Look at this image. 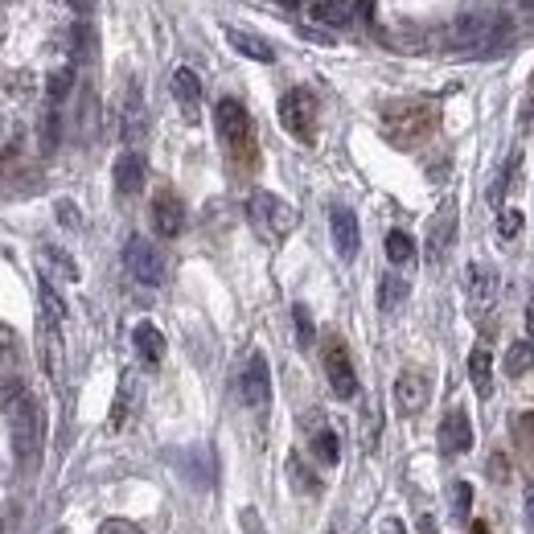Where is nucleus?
Segmentation results:
<instances>
[{"mask_svg":"<svg viewBox=\"0 0 534 534\" xmlns=\"http://www.w3.org/2000/svg\"><path fill=\"white\" fill-rule=\"evenodd\" d=\"M510 37H514V21H510L506 13H464V17H456L453 29H448L453 50H472V53L501 50Z\"/></svg>","mask_w":534,"mask_h":534,"instance_id":"nucleus-1","label":"nucleus"},{"mask_svg":"<svg viewBox=\"0 0 534 534\" xmlns=\"http://www.w3.org/2000/svg\"><path fill=\"white\" fill-rule=\"evenodd\" d=\"M383 132L391 136L395 148H415L436 132V107L424 99H403L383 111Z\"/></svg>","mask_w":534,"mask_h":534,"instance_id":"nucleus-2","label":"nucleus"},{"mask_svg":"<svg viewBox=\"0 0 534 534\" xmlns=\"http://www.w3.org/2000/svg\"><path fill=\"white\" fill-rule=\"evenodd\" d=\"M214 124H218V136H223V148L231 152V160L239 169H251L255 165V124H251L247 107L239 99H218L214 107Z\"/></svg>","mask_w":534,"mask_h":534,"instance_id":"nucleus-3","label":"nucleus"},{"mask_svg":"<svg viewBox=\"0 0 534 534\" xmlns=\"http://www.w3.org/2000/svg\"><path fill=\"white\" fill-rule=\"evenodd\" d=\"M9 419H13V453L25 469H33L42 461L45 448V411L33 395H21L17 403H9Z\"/></svg>","mask_w":534,"mask_h":534,"instance_id":"nucleus-4","label":"nucleus"},{"mask_svg":"<svg viewBox=\"0 0 534 534\" xmlns=\"http://www.w3.org/2000/svg\"><path fill=\"white\" fill-rule=\"evenodd\" d=\"M251 223L259 226V231L267 234V239H284V234L296 231V223H300V214H296V205H288L284 197L267 194V189H259V194H251Z\"/></svg>","mask_w":534,"mask_h":534,"instance_id":"nucleus-5","label":"nucleus"},{"mask_svg":"<svg viewBox=\"0 0 534 534\" xmlns=\"http://www.w3.org/2000/svg\"><path fill=\"white\" fill-rule=\"evenodd\" d=\"M280 124H284V132L296 136L300 144L317 140V99H312V91L292 87L284 99H280Z\"/></svg>","mask_w":534,"mask_h":534,"instance_id":"nucleus-6","label":"nucleus"},{"mask_svg":"<svg viewBox=\"0 0 534 534\" xmlns=\"http://www.w3.org/2000/svg\"><path fill=\"white\" fill-rule=\"evenodd\" d=\"M124 267L128 276L144 288H160L165 284V255H160L157 243H148L144 234H132L124 247Z\"/></svg>","mask_w":534,"mask_h":534,"instance_id":"nucleus-7","label":"nucleus"},{"mask_svg":"<svg viewBox=\"0 0 534 534\" xmlns=\"http://www.w3.org/2000/svg\"><path fill=\"white\" fill-rule=\"evenodd\" d=\"M325 378H329L338 399H354L358 395V374L349 362V349L341 338H325Z\"/></svg>","mask_w":534,"mask_h":534,"instance_id":"nucleus-8","label":"nucleus"},{"mask_svg":"<svg viewBox=\"0 0 534 534\" xmlns=\"http://www.w3.org/2000/svg\"><path fill=\"white\" fill-rule=\"evenodd\" d=\"M239 395H243V403L255 411H263L267 403H272V370H267V358L259 354V349L247 358V370H243V378H239Z\"/></svg>","mask_w":534,"mask_h":534,"instance_id":"nucleus-9","label":"nucleus"},{"mask_svg":"<svg viewBox=\"0 0 534 534\" xmlns=\"http://www.w3.org/2000/svg\"><path fill=\"white\" fill-rule=\"evenodd\" d=\"M119 136L124 144L136 152V144L148 136V111H144V95H140V82H128L124 91V111H119Z\"/></svg>","mask_w":534,"mask_h":534,"instance_id":"nucleus-10","label":"nucleus"},{"mask_svg":"<svg viewBox=\"0 0 534 534\" xmlns=\"http://www.w3.org/2000/svg\"><path fill=\"white\" fill-rule=\"evenodd\" d=\"M436 440H440V453L444 456H464L472 448V419H469V411L464 407H453L444 419H440V432H436Z\"/></svg>","mask_w":534,"mask_h":534,"instance_id":"nucleus-11","label":"nucleus"},{"mask_svg":"<svg viewBox=\"0 0 534 534\" xmlns=\"http://www.w3.org/2000/svg\"><path fill=\"white\" fill-rule=\"evenodd\" d=\"M152 226H157L160 239H177L186 231V205H181V197L173 189H160L152 197Z\"/></svg>","mask_w":534,"mask_h":534,"instance_id":"nucleus-12","label":"nucleus"},{"mask_svg":"<svg viewBox=\"0 0 534 534\" xmlns=\"http://www.w3.org/2000/svg\"><path fill=\"white\" fill-rule=\"evenodd\" d=\"M427 399H432V383H427L424 370H403L395 378V403H399L403 415H419L427 407Z\"/></svg>","mask_w":534,"mask_h":534,"instance_id":"nucleus-13","label":"nucleus"},{"mask_svg":"<svg viewBox=\"0 0 534 534\" xmlns=\"http://www.w3.org/2000/svg\"><path fill=\"white\" fill-rule=\"evenodd\" d=\"M456 243V205H440V214L427 226V263H444V255Z\"/></svg>","mask_w":534,"mask_h":534,"instance_id":"nucleus-14","label":"nucleus"},{"mask_svg":"<svg viewBox=\"0 0 534 534\" xmlns=\"http://www.w3.org/2000/svg\"><path fill=\"white\" fill-rule=\"evenodd\" d=\"M329 231H333V247L341 259H354L362 247V231H358V214L349 205H333L329 210Z\"/></svg>","mask_w":534,"mask_h":534,"instance_id":"nucleus-15","label":"nucleus"},{"mask_svg":"<svg viewBox=\"0 0 534 534\" xmlns=\"http://www.w3.org/2000/svg\"><path fill=\"white\" fill-rule=\"evenodd\" d=\"M469 300H472V312H477V317H485V312L498 304V267H490V263L469 267Z\"/></svg>","mask_w":534,"mask_h":534,"instance_id":"nucleus-16","label":"nucleus"},{"mask_svg":"<svg viewBox=\"0 0 534 534\" xmlns=\"http://www.w3.org/2000/svg\"><path fill=\"white\" fill-rule=\"evenodd\" d=\"M169 87H173V99H177L181 111H186L189 119H197V107H202V79H197L189 66H177Z\"/></svg>","mask_w":534,"mask_h":534,"instance_id":"nucleus-17","label":"nucleus"},{"mask_svg":"<svg viewBox=\"0 0 534 534\" xmlns=\"http://www.w3.org/2000/svg\"><path fill=\"white\" fill-rule=\"evenodd\" d=\"M226 42H231L234 50L243 53V58H255V62H276V50H272V42H263L259 33H247V29L226 25Z\"/></svg>","mask_w":534,"mask_h":534,"instance_id":"nucleus-18","label":"nucleus"},{"mask_svg":"<svg viewBox=\"0 0 534 534\" xmlns=\"http://www.w3.org/2000/svg\"><path fill=\"white\" fill-rule=\"evenodd\" d=\"M116 189H119V194H128V197L144 189V157H140V152L128 148L124 157L116 160Z\"/></svg>","mask_w":534,"mask_h":534,"instance_id":"nucleus-19","label":"nucleus"},{"mask_svg":"<svg viewBox=\"0 0 534 534\" xmlns=\"http://www.w3.org/2000/svg\"><path fill=\"white\" fill-rule=\"evenodd\" d=\"M132 346H136V354L144 358L148 366H157L160 358H165V333L152 325V320H140L132 329Z\"/></svg>","mask_w":534,"mask_h":534,"instance_id":"nucleus-20","label":"nucleus"},{"mask_svg":"<svg viewBox=\"0 0 534 534\" xmlns=\"http://www.w3.org/2000/svg\"><path fill=\"white\" fill-rule=\"evenodd\" d=\"M469 378H472V391H477L481 399H490L493 395V358L485 346H477L469 354Z\"/></svg>","mask_w":534,"mask_h":534,"instance_id":"nucleus-21","label":"nucleus"},{"mask_svg":"<svg viewBox=\"0 0 534 534\" xmlns=\"http://www.w3.org/2000/svg\"><path fill=\"white\" fill-rule=\"evenodd\" d=\"M312 21H320V25H349L354 21V0H320V5H312Z\"/></svg>","mask_w":534,"mask_h":534,"instance_id":"nucleus-22","label":"nucleus"},{"mask_svg":"<svg viewBox=\"0 0 534 534\" xmlns=\"http://www.w3.org/2000/svg\"><path fill=\"white\" fill-rule=\"evenodd\" d=\"M407 292H411V284L403 276H383V280H378V309L395 312L403 300H407Z\"/></svg>","mask_w":534,"mask_h":534,"instance_id":"nucleus-23","label":"nucleus"},{"mask_svg":"<svg viewBox=\"0 0 534 534\" xmlns=\"http://www.w3.org/2000/svg\"><path fill=\"white\" fill-rule=\"evenodd\" d=\"M312 456H317L320 464H338L341 461V444H338V432H333V427H317V432H312Z\"/></svg>","mask_w":534,"mask_h":534,"instance_id":"nucleus-24","label":"nucleus"},{"mask_svg":"<svg viewBox=\"0 0 534 534\" xmlns=\"http://www.w3.org/2000/svg\"><path fill=\"white\" fill-rule=\"evenodd\" d=\"M386 259H391L395 267L411 263V259H415V239H411L407 231H391L386 234Z\"/></svg>","mask_w":534,"mask_h":534,"instance_id":"nucleus-25","label":"nucleus"},{"mask_svg":"<svg viewBox=\"0 0 534 534\" xmlns=\"http://www.w3.org/2000/svg\"><path fill=\"white\" fill-rule=\"evenodd\" d=\"M526 370H534V346L530 341H514L510 346V354H506V374H526Z\"/></svg>","mask_w":534,"mask_h":534,"instance_id":"nucleus-26","label":"nucleus"},{"mask_svg":"<svg viewBox=\"0 0 534 534\" xmlns=\"http://www.w3.org/2000/svg\"><path fill=\"white\" fill-rule=\"evenodd\" d=\"M21 140H25V132H21L17 119H0V160H9L21 152Z\"/></svg>","mask_w":534,"mask_h":534,"instance_id":"nucleus-27","label":"nucleus"},{"mask_svg":"<svg viewBox=\"0 0 534 534\" xmlns=\"http://www.w3.org/2000/svg\"><path fill=\"white\" fill-rule=\"evenodd\" d=\"M292 320H296V346L312 349V341H317V329H312L309 309H304V304H292Z\"/></svg>","mask_w":534,"mask_h":534,"instance_id":"nucleus-28","label":"nucleus"},{"mask_svg":"<svg viewBox=\"0 0 534 534\" xmlns=\"http://www.w3.org/2000/svg\"><path fill=\"white\" fill-rule=\"evenodd\" d=\"M288 477L296 481V490H300V493H317V477H312V472L304 469L300 453H292V456H288Z\"/></svg>","mask_w":534,"mask_h":534,"instance_id":"nucleus-29","label":"nucleus"},{"mask_svg":"<svg viewBox=\"0 0 534 534\" xmlns=\"http://www.w3.org/2000/svg\"><path fill=\"white\" fill-rule=\"evenodd\" d=\"M45 259L58 267V276H62V280H79V263L71 259V251H62V247H53V243H50V247H45Z\"/></svg>","mask_w":534,"mask_h":534,"instance_id":"nucleus-30","label":"nucleus"},{"mask_svg":"<svg viewBox=\"0 0 534 534\" xmlns=\"http://www.w3.org/2000/svg\"><path fill=\"white\" fill-rule=\"evenodd\" d=\"M522 223H526V218H522V210H514V205H506V210H501L498 214V234H501V239H518V234H522Z\"/></svg>","mask_w":534,"mask_h":534,"instance_id":"nucleus-31","label":"nucleus"},{"mask_svg":"<svg viewBox=\"0 0 534 534\" xmlns=\"http://www.w3.org/2000/svg\"><path fill=\"white\" fill-rule=\"evenodd\" d=\"M514 432H518V444L534 456V415H530V411H522V415L514 419Z\"/></svg>","mask_w":534,"mask_h":534,"instance_id":"nucleus-32","label":"nucleus"},{"mask_svg":"<svg viewBox=\"0 0 534 534\" xmlns=\"http://www.w3.org/2000/svg\"><path fill=\"white\" fill-rule=\"evenodd\" d=\"M71 82H74V74L71 71H58L50 79V87H45V95H50V103H62L66 95H71Z\"/></svg>","mask_w":534,"mask_h":534,"instance_id":"nucleus-33","label":"nucleus"},{"mask_svg":"<svg viewBox=\"0 0 534 534\" xmlns=\"http://www.w3.org/2000/svg\"><path fill=\"white\" fill-rule=\"evenodd\" d=\"M518 173H522V157H510V165H506V173H501V181H498V189H493V202H501V194L506 189H514V181H518Z\"/></svg>","mask_w":534,"mask_h":534,"instance_id":"nucleus-34","label":"nucleus"},{"mask_svg":"<svg viewBox=\"0 0 534 534\" xmlns=\"http://www.w3.org/2000/svg\"><path fill=\"white\" fill-rule=\"evenodd\" d=\"M128 399H132V378H124V386H119V403L111 407V427H124V419H128Z\"/></svg>","mask_w":534,"mask_h":534,"instance_id":"nucleus-35","label":"nucleus"},{"mask_svg":"<svg viewBox=\"0 0 534 534\" xmlns=\"http://www.w3.org/2000/svg\"><path fill=\"white\" fill-rule=\"evenodd\" d=\"M42 148H45V152L58 148V116H53V111L42 119Z\"/></svg>","mask_w":534,"mask_h":534,"instance_id":"nucleus-36","label":"nucleus"},{"mask_svg":"<svg viewBox=\"0 0 534 534\" xmlns=\"http://www.w3.org/2000/svg\"><path fill=\"white\" fill-rule=\"evenodd\" d=\"M453 506H456V514H469V506H472V490H469V485H464V481H456V485H453Z\"/></svg>","mask_w":534,"mask_h":534,"instance_id":"nucleus-37","label":"nucleus"},{"mask_svg":"<svg viewBox=\"0 0 534 534\" xmlns=\"http://www.w3.org/2000/svg\"><path fill=\"white\" fill-rule=\"evenodd\" d=\"M99 534H140V526L128 522V518H107V522L99 526Z\"/></svg>","mask_w":534,"mask_h":534,"instance_id":"nucleus-38","label":"nucleus"},{"mask_svg":"<svg viewBox=\"0 0 534 534\" xmlns=\"http://www.w3.org/2000/svg\"><path fill=\"white\" fill-rule=\"evenodd\" d=\"M58 223H62V226H79V214H74V202H58Z\"/></svg>","mask_w":534,"mask_h":534,"instance_id":"nucleus-39","label":"nucleus"},{"mask_svg":"<svg viewBox=\"0 0 534 534\" xmlns=\"http://www.w3.org/2000/svg\"><path fill=\"white\" fill-rule=\"evenodd\" d=\"M13 346H17V338H13V329H5V325H0V354H9Z\"/></svg>","mask_w":534,"mask_h":534,"instance_id":"nucleus-40","label":"nucleus"},{"mask_svg":"<svg viewBox=\"0 0 534 534\" xmlns=\"http://www.w3.org/2000/svg\"><path fill=\"white\" fill-rule=\"evenodd\" d=\"M526 526H530V530H534V485H530V490H526Z\"/></svg>","mask_w":534,"mask_h":534,"instance_id":"nucleus-41","label":"nucleus"},{"mask_svg":"<svg viewBox=\"0 0 534 534\" xmlns=\"http://www.w3.org/2000/svg\"><path fill=\"white\" fill-rule=\"evenodd\" d=\"M522 124L534 128V87H530V99H526V111H522Z\"/></svg>","mask_w":534,"mask_h":534,"instance_id":"nucleus-42","label":"nucleus"},{"mask_svg":"<svg viewBox=\"0 0 534 534\" xmlns=\"http://www.w3.org/2000/svg\"><path fill=\"white\" fill-rule=\"evenodd\" d=\"M383 534H407V530H403L399 518H386V522H383Z\"/></svg>","mask_w":534,"mask_h":534,"instance_id":"nucleus-43","label":"nucleus"},{"mask_svg":"<svg viewBox=\"0 0 534 534\" xmlns=\"http://www.w3.org/2000/svg\"><path fill=\"white\" fill-rule=\"evenodd\" d=\"M469 534H490V530H485V526H481V522H477V526H472V530H469Z\"/></svg>","mask_w":534,"mask_h":534,"instance_id":"nucleus-44","label":"nucleus"},{"mask_svg":"<svg viewBox=\"0 0 534 534\" xmlns=\"http://www.w3.org/2000/svg\"><path fill=\"white\" fill-rule=\"evenodd\" d=\"M514 5H522V9H534V0H514Z\"/></svg>","mask_w":534,"mask_h":534,"instance_id":"nucleus-45","label":"nucleus"},{"mask_svg":"<svg viewBox=\"0 0 534 534\" xmlns=\"http://www.w3.org/2000/svg\"><path fill=\"white\" fill-rule=\"evenodd\" d=\"M284 5H296V0H284Z\"/></svg>","mask_w":534,"mask_h":534,"instance_id":"nucleus-46","label":"nucleus"}]
</instances>
